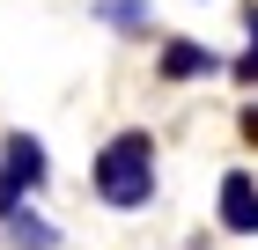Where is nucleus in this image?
Returning <instances> with one entry per match:
<instances>
[{
  "mask_svg": "<svg viewBox=\"0 0 258 250\" xmlns=\"http://www.w3.org/2000/svg\"><path fill=\"white\" fill-rule=\"evenodd\" d=\"M96 199L103 206H118V213H140L148 199H155V140L148 133H118V140H103L96 154Z\"/></svg>",
  "mask_w": 258,
  "mask_h": 250,
  "instance_id": "obj_1",
  "label": "nucleus"
},
{
  "mask_svg": "<svg viewBox=\"0 0 258 250\" xmlns=\"http://www.w3.org/2000/svg\"><path fill=\"white\" fill-rule=\"evenodd\" d=\"M44 184V140L37 133H8L0 140V221Z\"/></svg>",
  "mask_w": 258,
  "mask_h": 250,
  "instance_id": "obj_2",
  "label": "nucleus"
},
{
  "mask_svg": "<svg viewBox=\"0 0 258 250\" xmlns=\"http://www.w3.org/2000/svg\"><path fill=\"white\" fill-rule=\"evenodd\" d=\"M155 74L162 81H199V74H221V52L214 44H199V37H170L155 52Z\"/></svg>",
  "mask_w": 258,
  "mask_h": 250,
  "instance_id": "obj_3",
  "label": "nucleus"
},
{
  "mask_svg": "<svg viewBox=\"0 0 258 250\" xmlns=\"http://www.w3.org/2000/svg\"><path fill=\"white\" fill-rule=\"evenodd\" d=\"M221 228L229 235H258V177L251 170L221 177Z\"/></svg>",
  "mask_w": 258,
  "mask_h": 250,
  "instance_id": "obj_4",
  "label": "nucleus"
},
{
  "mask_svg": "<svg viewBox=\"0 0 258 250\" xmlns=\"http://www.w3.org/2000/svg\"><path fill=\"white\" fill-rule=\"evenodd\" d=\"M0 228H8V243H15V250H52V243H59V228H52V221H37L30 206H15Z\"/></svg>",
  "mask_w": 258,
  "mask_h": 250,
  "instance_id": "obj_5",
  "label": "nucleus"
},
{
  "mask_svg": "<svg viewBox=\"0 0 258 250\" xmlns=\"http://www.w3.org/2000/svg\"><path fill=\"white\" fill-rule=\"evenodd\" d=\"M148 0H96V22H111V30H148Z\"/></svg>",
  "mask_w": 258,
  "mask_h": 250,
  "instance_id": "obj_6",
  "label": "nucleus"
},
{
  "mask_svg": "<svg viewBox=\"0 0 258 250\" xmlns=\"http://www.w3.org/2000/svg\"><path fill=\"white\" fill-rule=\"evenodd\" d=\"M236 81H243V89H258V37L243 44V59H236Z\"/></svg>",
  "mask_w": 258,
  "mask_h": 250,
  "instance_id": "obj_7",
  "label": "nucleus"
},
{
  "mask_svg": "<svg viewBox=\"0 0 258 250\" xmlns=\"http://www.w3.org/2000/svg\"><path fill=\"white\" fill-rule=\"evenodd\" d=\"M243 133H251V140H258V103H243Z\"/></svg>",
  "mask_w": 258,
  "mask_h": 250,
  "instance_id": "obj_8",
  "label": "nucleus"
}]
</instances>
